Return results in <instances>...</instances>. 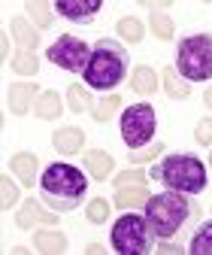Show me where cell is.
I'll return each instance as SVG.
<instances>
[{
  "mask_svg": "<svg viewBox=\"0 0 212 255\" xmlns=\"http://www.w3.org/2000/svg\"><path fill=\"white\" fill-rule=\"evenodd\" d=\"M197 216H200V207L185 191L170 188L164 195H155V198L145 201V219H148L151 231H155V237H161V240H173Z\"/></svg>",
  "mask_w": 212,
  "mask_h": 255,
  "instance_id": "1",
  "label": "cell"
},
{
  "mask_svg": "<svg viewBox=\"0 0 212 255\" xmlns=\"http://www.w3.org/2000/svg\"><path fill=\"white\" fill-rule=\"evenodd\" d=\"M85 191H88V176L73 164L58 161L43 170V201L58 213L76 210L85 201Z\"/></svg>",
  "mask_w": 212,
  "mask_h": 255,
  "instance_id": "2",
  "label": "cell"
},
{
  "mask_svg": "<svg viewBox=\"0 0 212 255\" xmlns=\"http://www.w3.org/2000/svg\"><path fill=\"white\" fill-rule=\"evenodd\" d=\"M128 64H131V55L128 49L121 46L118 40H97L94 46H91V61H88V67H85V82L91 88H97V91H109L115 88L121 79L128 76Z\"/></svg>",
  "mask_w": 212,
  "mask_h": 255,
  "instance_id": "3",
  "label": "cell"
},
{
  "mask_svg": "<svg viewBox=\"0 0 212 255\" xmlns=\"http://www.w3.org/2000/svg\"><path fill=\"white\" fill-rule=\"evenodd\" d=\"M148 179H161L167 188L173 191H185V195H200L206 188L209 176H206V164L191 152H173L164 155V161L151 167Z\"/></svg>",
  "mask_w": 212,
  "mask_h": 255,
  "instance_id": "4",
  "label": "cell"
},
{
  "mask_svg": "<svg viewBox=\"0 0 212 255\" xmlns=\"http://www.w3.org/2000/svg\"><path fill=\"white\" fill-rule=\"evenodd\" d=\"M176 70L188 82L212 79V34H191L176 46Z\"/></svg>",
  "mask_w": 212,
  "mask_h": 255,
  "instance_id": "5",
  "label": "cell"
},
{
  "mask_svg": "<svg viewBox=\"0 0 212 255\" xmlns=\"http://www.w3.org/2000/svg\"><path fill=\"white\" fill-rule=\"evenodd\" d=\"M109 240H112V249L118 255H148V252H155V231H151L148 219L137 216V213L115 219Z\"/></svg>",
  "mask_w": 212,
  "mask_h": 255,
  "instance_id": "6",
  "label": "cell"
},
{
  "mask_svg": "<svg viewBox=\"0 0 212 255\" xmlns=\"http://www.w3.org/2000/svg\"><path fill=\"white\" fill-rule=\"evenodd\" d=\"M121 140H125L131 149H142L151 137H155V128H158V116L151 104H134L121 113Z\"/></svg>",
  "mask_w": 212,
  "mask_h": 255,
  "instance_id": "7",
  "label": "cell"
},
{
  "mask_svg": "<svg viewBox=\"0 0 212 255\" xmlns=\"http://www.w3.org/2000/svg\"><path fill=\"white\" fill-rule=\"evenodd\" d=\"M46 58L61 70H70V73H85L88 61H91V49L85 40L73 37V34H61L49 49H46Z\"/></svg>",
  "mask_w": 212,
  "mask_h": 255,
  "instance_id": "8",
  "label": "cell"
},
{
  "mask_svg": "<svg viewBox=\"0 0 212 255\" xmlns=\"http://www.w3.org/2000/svg\"><path fill=\"white\" fill-rule=\"evenodd\" d=\"M52 6H55V15L67 18V21H91L100 12L103 0H58Z\"/></svg>",
  "mask_w": 212,
  "mask_h": 255,
  "instance_id": "9",
  "label": "cell"
},
{
  "mask_svg": "<svg viewBox=\"0 0 212 255\" xmlns=\"http://www.w3.org/2000/svg\"><path fill=\"white\" fill-rule=\"evenodd\" d=\"M34 225H58V216L49 213L40 201H24L18 210V228H34Z\"/></svg>",
  "mask_w": 212,
  "mask_h": 255,
  "instance_id": "10",
  "label": "cell"
},
{
  "mask_svg": "<svg viewBox=\"0 0 212 255\" xmlns=\"http://www.w3.org/2000/svg\"><path fill=\"white\" fill-rule=\"evenodd\" d=\"M37 98H40V88H37L34 82H18V85L9 88L6 104H9V110H12L15 116H24L27 110H34V101H37Z\"/></svg>",
  "mask_w": 212,
  "mask_h": 255,
  "instance_id": "11",
  "label": "cell"
},
{
  "mask_svg": "<svg viewBox=\"0 0 212 255\" xmlns=\"http://www.w3.org/2000/svg\"><path fill=\"white\" fill-rule=\"evenodd\" d=\"M9 170L18 176V182H21L24 188H30V185L37 182V155H30V152H18V155H12Z\"/></svg>",
  "mask_w": 212,
  "mask_h": 255,
  "instance_id": "12",
  "label": "cell"
},
{
  "mask_svg": "<svg viewBox=\"0 0 212 255\" xmlns=\"http://www.w3.org/2000/svg\"><path fill=\"white\" fill-rule=\"evenodd\" d=\"M52 143L61 155H73V152H82L85 146V134L79 131V128H58V131L52 134Z\"/></svg>",
  "mask_w": 212,
  "mask_h": 255,
  "instance_id": "13",
  "label": "cell"
},
{
  "mask_svg": "<svg viewBox=\"0 0 212 255\" xmlns=\"http://www.w3.org/2000/svg\"><path fill=\"white\" fill-rule=\"evenodd\" d=\"M9 34H12V40L21 46V49H37L40 46V34H37V30H34V24H30L27 18H9Z\"/></svg>",
  "mask_w": 212,
  "mask_h": 255,
  "instance_id": "14",
  "label": "cell"
},
{
  "mask_svg": "<svg viewBox=\"0 0 212 255\" xmlns=\"http://www.w3.org/2000/svg\"><path fill=\"white\" fill-rule=\"evenodd\" d=\"M34 113L43 122H55L61 113H64V104H61V94L58 91H43L40 98L34 101Z\"/></svg>",
  "mask_w": 212,
  "mask_h": 255,
  "instance_id": "15",
  "label": "cell"
},
{
  "mask_svg": "<svg viewBox=\"0 0 212 255\" xmlns=\"http://www.w3.org/2000/svg\"><path fill=\"white\" fill-rule=\"evenodd\" d=\"M112 167H115V161H112L109 152H100V149L85 152V170L94 176V179H106L112 173Z\"/></svg>",
  "mask_w": 212,
  "mask_h": 255,
  "instance_id": "16",
  "label": "cell"
},
{
  "mask_svg": "<svg viewBox=\"0 0 212 255\" xmlns=\"http://www.w3.org/2000/svg\"><path fill=\"white\" fill-rule=\"evenodd\" d=\"M161 79H164V88H167V94H170L173 101H185L188 94H191L188 82H185V79L179 76V70H176V67H164Z\"/></svg>",
  "mask_w": 212,
  "mask_h": 255,
  "instance_id": "17",
  "label": "cell"
},
{
  "mask_svg": "<svg viewBox=\"0 0 212 255\" xmlns=\"http://www.w3.org/2000/svg\"><path fill=\"white\" fill-rule=\"evenodd\" d=\"M131 88H134L137 94H155V91H158V76H155V70L145 67V64H140V67L134 70V76H131Z\"/></svg>",
  "mask_w": 212,
  "mask_h": 255,
  "instance_id": "18",
  "label": "cell"
},
{
  "mask_svg": "<svg viewBox=\"0 0 212 255\" xmlns=\"http://www.w3.org/2000/svg\"><path fill=\"white\" fill-rule=\"evenodd\" d=\"M151 195L145 185H125V188H115V204L118 207H140L145 204Z\"/></svg>",
  "mask_w": 212,
  "mask_h": 255,
  "instance_id": "19",
  "label": "cell"
},
{
  "mask_svg": "<svg viewBox=\"0 0 212 255\" xmlns=\"http://www.w3.org/2000/svg\"><path fill=\"white\" fill-rule=\"evenodd\" d=\"M188 252L191 255H212V222H206V225H200L191 240H188Z\"/></svg>",
  "mask_w": 212,
  "mask_h": 255,
  "instance_id": "20",
  "label": "cell"
},
{
  "mask_svg": "<svg viewBox=\"0 0 212 255\" xmlns=\"http://www.w3.org/2000/svg\"><path fill=\"white\" fill-rule=\"evenodd\" d=\"M34 246L40 252H64L67 249V237L61 231H40V234H34Z\"/></svg>",
  "mask_w": 212,
  "mask_h": 255,
  "instance_id": "21",
  "label": "cell"
},
{
  "mask_svg": "<svg viewBox=\"0 0 212 255\" xmlns=\"http://www.w3.org/2000/svg\"><path fill=\"white\" fill-rule=\"evenodd\" d=\"M118 34H121V40H128V43H140L142 37H145V27H142V21L140 18H134V15H125V18H118Z\"/></svg>",
  "mask_w": 212,
  "mask_h": 255,
  "instance_id": "22",
  "label": "cell"
},
{
  "mask_svg": "<svg viewBox=\"0 0 212 255\" xmlns=\"http://www.w3.org/2000/svg\"><path fill=\"white\" fill-rule=\"evenodd\" d=\"M67 104H70L73 113H88L94 101H91V91H88V88H82V85H70V88H67Z\"/></svg>",
  "mask_w": 212,
  "mask_h": 255,
  "instance_id": "23",
  "label": "cell"
},
{
  "mask_svg": "<svg viewBox=\"0 0 212 255\" xmlns=\"http://www.w3.org/2000/svg\"><path fill=\"white\" fill-rule=\"evenodd\" d=\"M148 24H151V30H155V37H158V40H173V18H170L167 12L151 9Z\"/></svg>",
  "mask_w": 212,
  "mask_h": 255,
  "instance_id": "24",
  "label": "cell"
},
{
  "mask_svg": "<svg viewBox=\"0 0 212 255\" xmlns=\"http://www.w3.org/2000/svg\"><path fill=\"white\" fill-rule=\"evenodd\" d=\"M118 107H121V98L118 94H109V98H103V101H97L94 104V122H109L115 113H118Z\"/></svg>",
  "mask_w": 212,
  "mask_h": 255,
  "instance_id": "25",
  "label": "cell"
},
{
  "mask_svg": "<svg viewBox=\"0 0 212 255\" xmlns=\"http://www.w3.org/2000/svg\"><path fill=\"white\" fill-rule=\"evenodd\" d=\"M85 216H88V222H91V225H100V222H106V219H109V201H103V198H94V201L88 204Z\"/></svg>",
  "mask_w": 212,
  "mask_h": 255,
  "instance_id": "26",
  "label": "cell"
},
{
  "mask_svg": "<svg viewBox=\"0 0 212 255\" xmlns=\"http://www.w3.org/2000/svg\"><path fill=\"white\" fill-rule=\"evenodd\" d=\"M161 152H164V140H155V143H148V146H142V149H134V152H131V161H134V164H142V161L158 158Z\"/></svg>",
  "mask_w": 212,
  "mask_h": 255,
  "instance_id": "27",
  "label": "cell"
},
{
  "mask_svg": "<svg viewBox=\"0 0 212 255\" xmlns=\"http://www.w3.org/2000/svg\"><path fill=\"white\" fill-rule=\"evenodd\" d=\"M12 70L21 73V76H34L40 70V61H37V55H15L12 58Z\"/></svg>",
  "mask_w": 212,
  "mask_h": 255,
  "instance_id": "28",
  "label": "cell"
},
{
  "mask_svg": "<svg viewBox=\"0 0 212 255\" xmlns=\"http://www.w3.org/2000/svg\"><path fill=\"white\" fill-rule=\"evenodd\" d=\"M0 204H3V210H9V207H15L18 204V188H15V182H12V176H0Z\"/></svg>",
  "mask_w": 212,
  "mask_h": 255,
  "instance_id": "29",
  "label": "cell"
},
{
  "mask_svg": "<svg viewBox=\"0 0 212 255\" xmlns=\"http://www.w3.org/2000/svg\"><path fill=\"white\" fill-rule=\"evenodd\" d=\"M27 12H30V18H34L40 27H49L55 21V9H49L46 3H27Z\"/></svg>",
  "mask_w": 212,
  "mask_h": 255,
  "instance_id": "30",
  "label": "cell"
},
{
  "mask_svg": "<svg viewBox=\"0 0 212 255\" xmlns=\"http://www.w3.org/2000/svg\"><path fill=\"white\" fill-rule=\"evenodd\" d=\"M148 173L142 170H125V173H118L115 176V188H125V185H145Z\"/></svg>",
  "mask_w": 212,
  "mask_h": 255,
  "instance_id": "31",
  "label": "cell"
},
{
  "mask_svg": "<svg viewBox=\"0 0 212 255\" xmlns=\"http://www.w3.org/2000/svg\"><path fill=\"white\" fill-rule=\"evenodd\" d=\"M194 137H197V143H200V146H212V119H203V122H197V131H194Z\"/></svg>",
  "mask_w": 212,
  "mask_h": 255,
  "instance_id": "32",
  "label": "cell"
},
{
  "mask_svg": "<svg viewBox=\"0 0 212 255\" xmlns=\"http://www.w3.org/2000/svg\"><path fill=\"white\" fill-rule=\"evenodd\" d=\"M158 252H185V249H182V246H176V243H164Z\"/></svg>",
  "mask_w": 212,
  "mask_h": 255,
  "instance_id": "33",
  "label": "cell"
},
{
  "mask_svg": "<svg viewBox=\"0 0 212 255\" xmlns=\"http://www.w3.org/2000/svg\"><path fill=\"white\" fill-rule=\"evenodd\" d=\"M0 52H3V58H9V37L0 40Z\"/></svg>",
  "mask_w": 212,
  "mask_h": 255,
  "instance_id": "34",
  "label": "cell"
},
{
  "mask_svg": "<svg viewBox=\"0 0 212 255\" xmlns=\"http://www.w3.org/2000/svg\"><path fill=\"white\" fill-rule=\"evenodd\" d=\"M203 101H206V107H209V110H212V85H209V88H206V91H203Z\"/></svg>",
  "mask_w": 212,
  "mask_h": 255,
  "instance_id": "35",
  "label": "cell"
},
{
  "mask_svg": "<svg viewBox=\"0 0 212 255\" xmlns=\"http://www.w3.org/2000/svg\"><path fill=\"white\" fill-rule=\"evenodd\" d=\"M209 167H212V152H209Z\"/></svg>",
  "mask_w": 212,
  "mask_h": 255,
  "instance_id": "36",
  "label": "cell"
}]
</instances>
